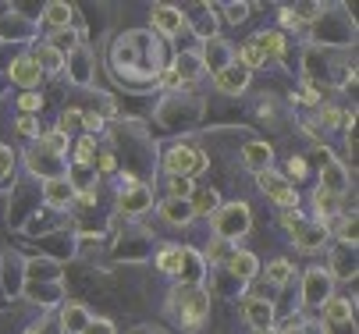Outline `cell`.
I'll return each instance as SVG.
<instances>
[{
    "mask_svg": "<svg viewBox=\"0 0 359 334\" xmlns=\"http://www.w3.org/2000/svg\"><path fill=\"white\" fill-rule=\"evenodd\" d=\"M153 25H157L164 36H178V32L185 29V18H182V11H178V8L157 4V8H153Z\"/></svg>",
    "mask_w": 359,
    "mask_h": 334,
    "instance_id": "9c48e42d",
    "label": "cell"
},
{
    "mask_svg": "<svg viewBox=\"0 0 359 334\" xmlns=\"http://www.w3.org/2000/svg\"><path fill=\"white\" fill-rule=\"evenodd\" d=\"M217 89L221 92H231V97H235V92H242L245 85H249V71L242 68V64H228V68H221L217 71Z\"/></svg>",
    "mask_w": 359,
    "mask_h": 334,
    "instance_id": "ba28073f",
    "label": "cell"
},
{
    "mask_svg": "<svg viewBox=\"0 0 359 334\" xmlns=\"http://www.w3.org/2000/svg\"><path fill=\"white\" fill-rule=\"evenodd\" d=\"M18 107H22L25 114H36V111H43V97H39V92H22Z\"/></svg>",
    "mask_w": 359,
    "mask_h": 334,
    "instance_id": "4dcf8cb0",
    "label": "cell"
},
{
    "mask_svg": "<svg viewBox=\"0 0 359 334\" xmlns=\"http://www.w3.org/2000/svg\"><path fill=\"white\" fill-rule=\"evenodd\" d=\"M324 316H327V323L352 320V302H348V299H327V306H324Z\"/></svg>",
    "mask_w": 359,
    "mask_h": 334,
    "instance_id": "7402d4cb",
    "label": "cell"
},
{
    "mask_svg": "<svg viewBox=\"0 0 359 334\" xmlns=\"http://www.w3.org/2000/svg\"><path fill=\"white\" fill-rule=\"evenodd\" d=\"M32 61H36V68H46V71H61L65 68V57L54 50V46H39L36 54H29Z\"/></svg>",
    "mask_w": 359,
    "mask_h": 334,
    "instance_id": "d6986e66",
    "label": "cell"
},
{
    "mask_svg": "<svg viewBox=\"0 0 359 334\" xmlns=\"http://www.w3.org/2000/svg\"><path fill=\"white\" fill-rule=\"evenodd\" d=\"M25 334H39V330H25Z\"/></svg>",
    "mask_w": 359,
    "mask_h": 334,
    "instance_id": "7dc6e473",
    "label": "cell"
},
{
    "mask_svg": "<svg viewBox=\"0 0 359 334\" xmlns=\"http://www.w3.org/2000/svg\"><path fill=\"white\" fill-rule=\"evenodd\" d=\"M299 221H302V214H299V210H285V214H281V228H288V231H292Z\"/></svg>",
    "mask_w": 359,
    "mask_h": 334,
    "instance_id": "b9f144b4",
    "label": "cell"
},
{
    "mask_svg": "<svg viewBox=\"0 0 359 334\" xmlns=\"http://www.w3.org/2000/svg\"><path fill=\"white\" fill-rule=\"evenodd\" d=\"M210 260H228V242H221V238H217V242H210Z\"/></svg>",
    "mask_w": 359,
    "mask_h": 334,
    "instance_id": "ab89813d",
    "label": "cell"
},
{
    "mask_svg": "<svg viewBox=\"0 0 359 334\" xmlns=\"http://www.w3.org/2000/svg\"><path fill=\"white\" fill-rule=\"evenodd\" d=\"M267 57H264V50H260V43L256 39H249V43H242V68L249 71V68H260Z\"/></svg>",
    "mask_w": 359,
    "mask_h": 334,
    "instance_id": "cb8c5ba5",
    "label": "cell"
},
{
    "mask_svg": "<svg viewBox=\"0 0 359 334\" xmlns=\"http://www.w3.org/2000/svg\"><path fill=\"white\" fill-rule=\"evenodd\" d=\"M93 157H96V142H93V135H86L79 146H75V164H93Z\"/></svg>",
    "mask_w": 359,
    "mask_h": 334,
    "instance_id": "83f0119b",
    "label": "cell"
},
{
    "mask_svg": "<svg viewBox=\"0 0 359 334\" xmlns=\"http://www.w3.org/2000/svg\"><path fill=\"white\" fill-rule=\"evenodd\" d=\"M345 118H348V114H341L338 107H324V111H320V121H324L327 128H338V125H345Z\"/></svg>",
    "mask_w": 359,
    "mask_h": 334,
    "instance_id": "d6a6232c",
    "label": "cell"
},
{
    "mask_svg": "<svg viewBox=\"0 0 359 334\" xmlns=\"http://www.w3.org/2000/svg\"><path fill=\"white\" fill-rule=\"evenodd\" d=\"M79 200H82V203H96V185L82 188V193H79Z\"/></svg>",
    "mask_w": 359,
    "mask_h": 334,
    "instance_id": "f6af8a7d",
    "label": "cell"
},
{
    "mask_svg": "<svg viewBox=\"0 0 359 334\" xmlns=\"http://www.w3.org/2000/svg\"><path fill=\"white\" fill-rule=\"evenodd\" d=\"M292 235H295V242L302 246V249H320L324 242H327V224H306V221H299L295 228H292Z\"/></svg>",
    "mask_w": 359,
    "mask_h": 334,
    "instance_id": "5b68a950",
    "label": "cell"
},
{
    "mask_svg": "<svg viewBox=\"0 0 359 334\" xmlns=\"http://www.w3.org/2000/svg\"><path fill=\"white\" fill-rule=\"evenodd\" d=\"M178 302H182V306H178V316H182L185 327H199L203 320H207V313H210V299L203 295V292H196V288L182 292Z\"/></svg>",
    "mask_w": 359,
    "mask_h": 334,
    "instance_id": "277c9868",
    "label": "cell"
},
{
    "mask_svg": "<svg viewBox=\"0 0 359 334\" xmlns=\"http://www.w3.org/2000/svg\"><path fill=\"white\" fill-rule=\"evenodd\" d=\"M164 217H168L171 224H189V221H192V207H189L185 200H168V203H164Z\"/></svg>",
    "mask_w": 359,
    "mask_h": 334,
    "instance_id": "44dd1931",
    "label": "cell"
},
{
    "mask_svg": "<svg viewBox=\"0 0 359 334\" xmlns=\"http://www.w3.org/2000/svg\"><path fill=\"white\" fill-rule=\"evenodd\" d=\"M121 210H128V214H142L149 203H153V196H149V188H142V185H135V188H128V193H121Z\"/></svg>",
    "mask_w": 359,
    "mask_h": 334,
    "instance_id": "5bb4252c",
    "label": "cell"
},
{
    "mask_svg": "<svg viewBox=\"0 0 359 334\" xmlns=\"http://www.w3.org/2000/svg\"><path fill=\"white\" fill-rule=\"evenodd\" d=\"M82 125H86V132H100V128H104V118L93 114V111H86V114H82Z\"/></svg>",
    "mask_w": 359,
    "mask_h": 334,
    "instance_id": "f35d334b",
    "label": "cell"
},
{
    "mask_svg": "<svg viewBox=\"0 0 359 334\" xmlns=\"http://www.w3.org/2000/svg\"><path fill=\"white\" fill-rule=\"evenodd\" d=\"M228 270H231L235 277L249 281V277H256L260 263H256V256H252V253H228Z\"/></svg>",
    "mask_w": 359,
    "mask_h": 334,
    "instance_id": "4fadbf2b",
    "label": "cell"
},
{
    "mask_svg": "<svg viewBox=\"0 0 359 334\" xmlns=\"http://www.w3.org/2000/svg\"><path fill=\"white\" fill-rule=\"evenodd\" d=\"M82 334H114V323L111 320H89Z\"/></svg>",
    "mask_w": 359,
    "mask_h": 334,
    "instance_id": "d590c367",
    "label": "cell"
},
{
    "mask_svg": "<svg viewBox=\"0 0 359 334\" xmlns=\"http://www.w3.org/2000/svg\"><path fill=\"white\" fill-rule=\"evenodd\" d=\"M157 267H161L164 274H178V270H182V246L164 249V253L157 256Z\"/></svg>",
    "mask_w": 359,
    "mask_h": 334,
    "instance_id": "d4e9b609",
    "label": "cell"
},
{
    "mask_svg": "<svg viewBox=\"0 0 359 334\" xmlns=\"http://www.w3.org/2000/svg\"><path fill=\"white\" fill-rule=\"evenodd\" d=\"M164 167L171 171V178H192L207 167V157L199 150H189V146H171L164 157Z\"/></svg>",
    "mask_w": 359,
    "mask_h": 334,
    "instance_id": "6da1fadb",
    "label": "cell"
},
{
    "mask_svg": "<svg viewBox=\"0 0 359 334\" xmlns=\"http://www.w3.org/2000/svg\"><path fill=\"white\" fill-rule=\"evenodd\" d=\"M242 160H245L256 174H260V171H267V167H271V146H267V142H245Z\"/></svg>",
    "mask_w": 359,
    "mask_h": 334,
    "instance_id": "8fae6325",
    "label": "cell"
},
{
    "mask_svg": "<svg viewBox=\"0 0 359 334\" xmlns=\"http://www.w3.org/2000/svg\"><path fill=\"white\" fill-rule=\"evenodd\" d=\"M334 334H355V320H341V323H331Z\"/></svg>",
    "mask_w": 359,
    "mask_h": 334,
    "instance_id": "ee69618b",
    "label": "cell"
},
{
    "mask_svg": "<svg viewBox=\"0 0 359 334\" xmlns=\"http://www.w3.org/2000/svg\"><path fill=\"white\" fill-rule=\"evenodd\" d=\"M43 146L50 150V153H54V157H65L68 153V135L65 132H43Z\"/></svg>",
    "mask_w": 359,
    "mask_h": 334,
    "instance_id": "484cf974",
    "label": "cell"
},
{
    "mask_svg": "<svg viewBox=\"0 0 359 334\" xmlns=\"http://www.w3.org/2000/svg\"><path fill=\"white\" fill-rule=\"evenodd\" d=\"M161 85H168V89L182 85V71H178V68H164V71H161Z\"/></svg>",
    "mask_w": 359,
    "mask_h": 334,
    "instance_id": "74e56055",
    "label": "cell"
},
{
    "mask_svg": "<svg viewBox=\"0 0 359 334\" xmlns=\"http://www.w3.org/2000/svg\"><path fill=\"white\" fill-rule=\"evenodd\" d=\"M46 46H54V50L61 54V50H79V32H72V29H57L54 36H50V43Z\"/></svg>",
    "mask_w": 359,
    "mask_h": 334,
    "instance_id": "603a6c76",
    "label": "cell"
},
{
    "mask_svg": "<svg viewBox=\"0 0 359 334\" xmlns=\"http://www.w3.org/2000/svg\"><path fill=\"white\" fill-rule=\"evenodd\" d=\"M43 18H46V25H54V32H57V29H68L72 8H68V4H57V0H54V4L43 8Z\"/></svg>",
    "mask_w": 359,
    "mask_h": 334,
    "instance_id": "ac0fdd59",
    "label": "cell"
},
{
    "mask_svg": "<svg viewBox=\"0 0 359 334\" xmlns=\"http://www.w3.org/2000/svg\"><path fill=\"white\" fill-rule=\"evenodd\" d=\"M68 200H72V185L65 178H50L46 181V203L50 207H68Z\"/></svg>",
    "mask_w": 359,
    "mask_h": 334,
    "instance_id": "2e32d148",
    "label": "cell"
},
{
    "mask_svg": "<svg viewBox=\"0 0 359 334\" xmlns=\"http://www.w3.org/2000/svg\"><path fill=\"white\" fill-rule=\"evenodd\" d=\"M320 188H324V193H331V196H341L345 193V188H348V174H345V167L331 157L327 164H320Z\"/></svg>",
    "mask_w": 359,
    "mask_h": 334,
    "instance_id": "8992f818",
    "label": "cell"
},
{
    "mask_svg": "<svg viewBox=\"0 0 359 334\" xmlns=\"http://www.w3.org/2000/svg\"><path fill=\"white\" fill-rule=\"evenodd\" d=\"M288 171H292L295 178H302V174H306V157H292V160H288Z\"/></svg>",
    "mask_w": 359,
    "mask_h": 334,
    "instance_id": "7bdbcfd3",
    "label": "cell"
},
{
    "mask_svg": "<svg viewBox=\"0 0 359 334\" xmlns=\"http://www.w3.org/2000/svg\"><path fill=\"white\" fill-rule=\"evenodd\" d=\"M256 181H260V188H264V193H267V196H271L278 207H285V210L299 207V193H295V188H292V185H288L281 174H274L271 167L256 174Z\"/></svg>",
    "mask_w": 359,
    "mask_h": 334,
    "instance_id": "3957f363",
    "label": "cell"
},
{
    "mask_svg": "<svg viewBox=\"0 0 359 334\" xmlns=\"http://www.w3.org/2000/svg\"><path fill=\"white\" fill-rule=\"evenodd\" d=\"M245 15H249V8H245V4H231V8H228V22H235V25H238V22H245Z\"/></svg>",
    "mask_w": 359,
    "mask_h": 334,
    "instance_id": "60d3db41",
    "label": "cell"
},
{
    "mask_svg": "<svg viewBox=\"0 0 359 334\" xmlns=\"http://www.w3.org/2000/svg\"><path fill=\"white\" fill-rule=\"evenodd\" d=\"M245 320H249L256 330H271V323H274V309H271V302L249 295V299H245Z\"/></svg>",
    "mask_w": 359,
    "mask_h": 334,
    "instance_id": "30bf717a",
    "label": "cell"
},
{
    "mask_svg": "<svg viewBox=\"0 0 359 334\" xmlns=\"http://www.w3.org/2000/svg\"><path fill=\"white\" fill-rule=\"evenodd\" d=\"M214 231L221 235V242L245 235V231H249V207H245V203H231V207H224V210L214 217Z\"/></svg>",
    "mask_w": 359,
    "mask_h": 334,
    "instance_id": "7a4b0ae2",
    "label": "cell"
},
{
    "mask_svg": "<svg viewBox=\"0 0 359 334\" xmlns=\"http://www.w3.org/2000/svg\"><path fill=\"white\" fill-rule=\"evenodd\" d=\"M331 288V277L324 270H310V277H306V302H320Z\"/></svg>",
    "mask_w": 359,
    "mask_h": 334,
    "instance_id": "9a60e30c",
    "label": "cell"
},
{
    "mask_svg": "<svg viewBox=\"0 0 359 334\" xmlns=\"http://www.w3.org/2000/svg\"><path fill=\"white\" fill-rule=\"evenodd\" d=\"M338 235H341V242L355 246V217H341V228H338Z\"/></svg>",
    "mask_w": 359,
    "mask_h": 334,
    "instance_id": "836d02e7",
    "label": "cell"
},
{
    "mask_svg": "<svg viewBox=\"0 0 359 334\" xmlns=\"http://www.w3.org/2000/svg\"><path fill=\"white\" fill-rule=\"evenodd\" d=\"M256 43H260L264 57H285V36L281 32H264V36H256Z\"/></svg>",
    "mask_w": 359,
    "mask_h": 334,
    "instance_id": "ffe728a7",
    "label": "cell"
},
{
    "mask_svg": "<svg viewBox=\"0 0 359 334\" xmlns=\"http://www.w3.org/2000/svg\"><path fill=\"white\" fill-rule=\"evenodd\" d=\"M39 78H43V71L36 68V61H32L29 54L11 61V82H18L22 89H29V92H32V89L39 85Z\"/></svg>",
    "mask_w": 359,
    "mask_h": 334,
    "instance_id": "52a82bcc",
    "label": "cell"
},
{
    "mask_svg": "<svg viewBox=\"0 0 359 334\" xmlns=\"http://www.w3.org/2000/svg\"><path fill=\"white\" fill-rule=\"evenodd\" d=\"M15 128H18L22 135H29V139H32V135H43V132H39V121H36L32 114H22V118L15 121Z\"/></svg>",
    "mask_w": 359,
    "mask_h": 334,
    "instance_id": "1f68e13d",
    "label": "cell"
},
{
    "mask_svg": "<svg viewBox=\"0 0 359 334\" xmlns=\"http://www.w3.org/2000/svg\"><path fill=\"white\" fill-rule=\"evenodd\" d=\"M313 207H317L320 224L341 217V214H338V210H341V196H331V193H324V188H317V193H313Z\"/></svg>",
    "mask_w": 359,
    "mask_h": 334,
    "instance_id": "7c38bea8",
    "label": "cell"
},
{
    "mask_svg": "<svg viewBox=\"0 0 359 334\" xmlns=\"http://www.w3.org/2000/svg\"><path fill=\"white\" fill-rule=\"evenodd\" d=\"M217 203H221V200H217L214 188H196L189 207H192V217H196V214H210V210H217Z\"/></svg>",
    "mask_w": 359,
    "mask_h": 334,
    "instance_id": "e0dca14e",
    "label": "cell"
},
{
    "mask_svg": "<svg viewBox=\"0 0 359 334\" xmlns=\"http://www.w3.org/2000/svg\"><path fill=\"white\" fill-rule=\"evenodd\" d=\"M79 125H82V111H65V114H61V121H57V132H65V135H68V132H75Z\"/></svg>",
    "mask_w": 359,
    "mask_h": 334,
    "instance_id": "f546056e",
    "label": "cell"
},
{
    "mask_svg": "<svg viewBox=\"0 0 359 334\" xmlns=\"http://www.w3.org/2000/svg\"><path fill=\"white\" fill-rule=\"evenodd\" d=\"M86 323H89L86 309H82V306H68V313H65V327H68L72 334H82V330H86Z\"/></svg>",
    "mask_w": 359,
    "mask_h": 334,
    "instance_id": "4316f807",
    "label": "cell"
},
{
    "mask_svg": "<svg viewBox=\"0 0 359 334\" xmlns=\"http://www.w3.org/2000/svg\"><path fill=\"white\" fill-rule=\"evenodd\" d=\"M288 260H274L271 267H267V277H271V284H285L288 281Z\"/></svg>",
    "mask_w": 359,
    "mask_h": 334,
    "instance_id": "f1b7e54d",
    "label": "cell"
},
{
    "mask_svg": "<svg viewBox=\"0 0 359 334\" xmlns=\"http://www.w3.org/2000/svg\"><path fill=\"white\" fill-rule=\"evenodd\" d=\"M100 171H114V157H111V153L100 157Z\"/></svg>",
    "mask_w": 359,
    "mask_h": 334,
    "instance_id": "bcb514c9",
    "label": "cell"
},
{
    "mask_svg": "<svg viewBox=\"0 0 359 334\" xmlns=\"http://www.w3.org/2000/svg\"><path fill=\"white\" fill-rule=\"evenodd\" d=\"M11 164H15L11 146H0V178H8V174H11Z\"/></svg>",
    "mask_w": 359,
    "mask_h": 334,
    "instance_id": "8d00e7d4",
    "label": "cell"
},
{
    "mask_svg": "<svg viewBox=\"0 0 359 334\" xmlns=\"http://www.w3.org/2000/svg\"><path fill=\"white\" fill-rule=\"evenodd\" d=\"M171 193H175V200H185L192 193V178H171Z\"/></svg>",
    "mask_w": 359,
    "mask_h": 334,
    "instance_id": "e575fe53",
    "label": "cell"
}]
</instances>
